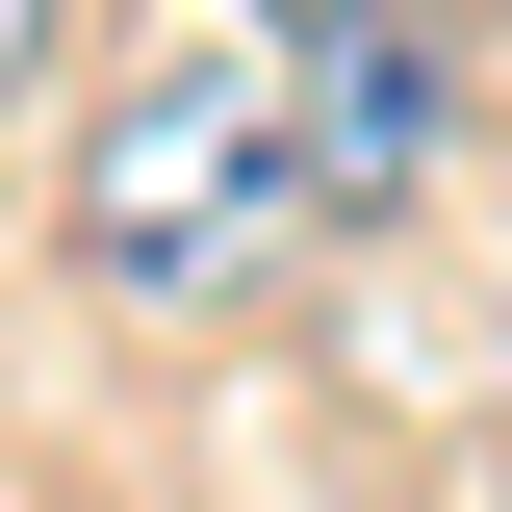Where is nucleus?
<instances>
[{
	"mask_svg": "<svg viewBox=\"0 0 512 512\" xmlns=\"http://www.w3.org/2000/svg\"><path fill=\"white\" fill-rule=\"evenodd\" d=\"M52 256H77V308H128V333H231L256 282L308 256L282 52H154L103 128H77V205H52Z\"/></svg>",
	"mask_w": 512,
	"mask_h": 512,
	"instance_id": "obj_1",
	"label": "nucleus"
},
{
	"mask_svg": "<svg viewBox=\"0 0 512 512\" xmlns=\"http://www.w3.org/2000/svg\"><path fill=\"white\" fill-rule=\"evenodd\" d=\"M282 154H308V231H410L461 154V52H436V0H384V26H308L282 52Z\"/></svg>",
	"mask_w": 512,
	"mask_h": 512,
	"instance_id": "obj_2",
	"label": "nucleus"
},
{
	"mask_svg": "<svg viewBox=\"0 0 512 512\" xmlns=\"http://www.w3.org/2000/svg\"><path fill=\"white\" fill-rule=\"evenodd\" d=\"M52 52H77V0H0V103H52Z\"/></svg>",
	"mask_w": 512,
	"mask_h": 512,
	"instance_id": "obj_3",
	"label": "nucleus"
},
{
	"mask_svg": "<svg viewBox=\"0 0 512 512\" xmlns=\"http://www.w3.org/2000/svg\"><path fill=\"white\" fill-rule=\"evenodd\" d=\"M308 26H384V0H256V52H308Z\"/></svg>",
	"mask_w": 512,
	"mask_h": 512,
	"instance_id": "obj_4",
	"label": "nucleus"
}]
</instances>
